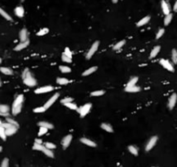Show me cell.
<instances>
[{
	"instance_id": "6da1fadb",
	"label": "cell",
	"mask_w": 177,
	"mask_h": 167,
	"mask_svg": "<svg viewBox=\"0 0 177 167\" xmlns=\"http://www.w3.org/2000/svg\"><path fill=\"white\" fill-rule=\"evenodd\" d=\"M22 77H23L24 84L25 85H27V86L33 87V86H35V85H36V79L34 78L33 77H32V75H31V73L30 72L29 69H25V70L24 71Z\"/></svg>"
},
{
	"instance_id": "7a4b0ae2",
	"label": "cell",
	"mask_w": 177,
	"mask_h": 167,
	"mask_svg": "<svg viewBox=\"0 0 177 167\" xmlns=\"http://www.w3.org/2000/svg\"><path fill=\"white\" fill-rule=\"evenodd\" d=\"M24 101V96L23 95H18L16 99L13 102V105H12V115L17 116V114L20 113L22 109V104Z\"/></svg>"
},
{
	"instance_id": "3957f363",
	"label": "cell",
	"mask_w": 177,
	"mask_h": 167,
	"mask_svg": "<svg viewBox=\"0 0 177 167\" xmlns=\"http://www.w3.org/2000/svg\"><path fill=\"white\" fill-rule=\"evenodd\" d=\"M157 140H158L157 136H153V137L150 138V139L148 140V142L147 143V144H146V147H145L146 152H149V151H151L153 149L154 146L157 143Z\"/></svg>"
},
{
	"instance_id": "277c9868",
	"label": "cell",
	"mask_w": 177,
	"mask_h": 167,
	"mask_svg": "<svg viewBox=\"0 0 177 167\" xmlns=\"http://www.w3.org/2000/svg\"><path fill=\"white\" fill-rule=\"evenodd\" d=\"M98 47H99V42L98 41H95L94 44L91 45L90 49L89 50L88 53H87V55H86V58H87V59H90V58H92V56L95 53V52L97 51Z\"/></svg>"
},
{
	"instance_id": "5b68a950",
	"label": "cell",
	"mask_w": 177,
	"mask_h": 167,
	"mask_svg": "<svg viewBox=\"0 0 177 167\" xmlns=\"http://www.w3.org/2000/svg\"><path fill=\"white\" fill-rule=\"evenodd\" d=\"M160 64H161V65H162V67H164V68H165L166 70H168V72H174V66L172 65V64L168 60L162 58V59L160 60Z\"/></svg>"
},
{
	"instance_id": "8992f818",
	"label": "cell",
	"mask_w": 177,
	"mask_h": 167,
	"mask_svg": "<svg viewBox=\"0 0 177 167\" xmlns=\"http://www.w3.org/2000/svg\"><path fill=\"white\" fill-rule=\"evenodd\" d=\"M91 106H92L91 104H86V105H84L83 106H82L78 110L81 118H84L85 116L89 113V111H90V109H91Z\"/></svg>"
},
{
	"instance_id": "52a82bcc",
	"label": "cell",
	"mask_w": 177,
	"mask_h": 167,
	"mask_svg": "<svg viewBox=\"0 0 177 167\" xmlns=\"http://www.w3.org/2000/svg\"><path fill=\"white\" fill-rule=\"evenodd\" d=\"M58 97H59V93H55V94L52 96V97H50V98L49 99V100L45 103V105H44V108H45L46 110L49 109V108L52 105H54V103L56 101V99L58 98Z\"/></svg>"
},
{
	"instance_id": "ba28073f",
	"label": "cell",
	"mask_w": 177,
	"mask_h": 167,
	"mask_svg": "<svg viewBox=\"0 0 177 167\" xmlns=\"http://www.w3.org/2000/svg\"><path fill=\"white\" fill-rule=\"evenodd\" d=\"M53 87L50 86V85H47V86H43L40 87V88H37L35 91L36 94H41V93H46V92H50V91H53Z\"/></svg>"
},
{
	"instance_id": "9c48e42d",
	"label": "cell",
	"mask_w": 177,
	"mask_h": 167,
	"mask_svg": "<svg viewBox=\"0 0 177 167\" xmlns=\"http://www.w3.org/2000/svg\"><path fill=\"white\" fill-rule=\"evenodd\" d=\"M71 140H72V135H71V134H69V135L65 136V137L63 138L62 144H63L64 149H67V148L70 146V144L71 143Z\"/></svg>"
},
{
	"instance_id": "30bf717a",
	"label": "cell",
	"mask_w": 177,
	"mask_h": 167,
	"mask_svg": "<svg viewBox=\"0 0 177 167\" xmlns=\"http://www.w3.org/2000/svg\"><path fill=\"white\" fill-rule=\"evenodd\" d=\"M176 102H177V95L175 93H173L170 96L169 99H168V108H169V110H172L173 108L175 106Z\"/></svg>"
},
{
	"instance_id": "8fae6325",
	"label": "cell",
	"mask_w": 177,
	"mask_h": 167,
	"mask_svg": "<svg viewBox=\"0 0 177 167\" xmlns=\"http://www.w3.org/2000/svg\"><path fill=\"white\" fill-rule=\"evenodd\" d=\"M161 5H162V12L166 15H168L170 13V7H169V5L165 1V0H162L161 2Z\"/></svg>"
},
{
	"instance_id": "7c38bea8",
	"label": "cell",
	"mask_w": 177,
	"mask_h": 167,
	"mask_svg": "<svg viewBox=\"0 0 177 167\" xmlns=\"http://www.w3.org/2000/svg\"><path fill=\"white\" fill-rule=\"evenodd\" d=\"M80 141L82 142L83 144H86V145H88V146H90V147H95V146H96V144H95L94 141H92V140L89 139V138H82L80 139Z\"/></svg>"
},
{
	"instance_id": "4fadbf2b",
	"label": "cell",
	"mask_w": 177,
	"mask_h": 167,
	"mask_svg": "<svg viewBox=\"0 0 177 167\" xmlns=\"http://www.w3.org/2000/svg\"><path fill=\"white\" fill-rule=\"evenodd\" d=\"M29 44H30V41H29V40H26V41H24V42H21L20 44H18L16 46L15 48H14V50H15L16 52H18V51H21V50H23V49L27 47V46L29 45Z\"/></svg>"
},
{
	"instance_id": "5bb4252c",
	"label": "cell",
	"mask_w": 177,
	"mask_h": 167,
	"mask_svg": "<svg viewBox=\"0 0 177 167\" xmlns=\"http://www.w3.org/2000/svg\"><path fill=\"white\" fill-rule=\"evenodd\" d=\"M19 38L21 40V42H24L26 40H28V31L26 29H22L21 31L19 32Z\"/></svg>"
},
{
	"instance_id": "9a60e30c",
	"label": "cell",
	"mask_w": 177,
	"mask_h": 167,
	"mask_svg": "<svg viewBox=\"0 0 177 167\" xmlns=\"http://www.w3.org/2000/svg\"><path fill=\"white\" fill-rule=\"evenodd\" d=\"M15 14L18 18H23L24 15V9L22 6H17L15 9Z\"/></svg>"
},
{
	"instance_id": "2e32d148",
	"label": "cell",
	"mask_w": 177,
	"mask_h": 167,
	"mask_svg": "<svg viewBox=\"0 0 177 167\" xmlns=\"http://www.w3.org/2000/svg\"><path fill=\"white\" fill-rule=\"evenodd\" d=\"M160 50H161V46H159V45L154 46L153 50L151 51V53H150V57H149V58H155V57L158 55V53H159Z\"/></svg>"
},
{
	"instance_id": "e0dca14e",
	"label": "cell",
	"mask_w": 177,
	"mask_h": 167,
	"mask_svg": "<svg viewBox=\"0 0 177 167\" xmlns=\"http://www.w3.org/2000/svg\"><path fill=\"white\" fill-rule=\"evenodd\" d=\"M101 128L104 131H106L107 132H113V128L109 124H107V123H103L101 125Z\"/></svg>"
},
{
	"instance_id": "ac0fdd59",
	"label": "cell",
	"mask_w": 177,
	"mask_h": 167,
	"mask_svg": "<svg viewBox=\"0 0 177 167\" xmlns=\"http://www.w3.org/2000/svg\"><path fill=\"white\" fill-rule=\"evenodd\" d=\"M140 90H141L140 87L136 86V85H134V86H130V87L126 86L125 91H127V92H137V91H140Z\"/></svg>"
},
{
	"instance_id": "d6986e66",
	"label": "cell",
	"mask_w": 177,
	"mask_h": 167,
	"mask_svg": "<svg viewBox=\"0 0 177 167\" xmlns=\"http://www.w3.org/2000/svg\"><path fill=\"white\" fill-rule=\"evenodd\" d=\"M0 15H1L3 18H5L6 20H8V21H12V18L5 11V10L2 9L1 7H0Z\"/></svg>"
},
{
	"instance_id": "ffe728a7",
	"label": "cell",
	"mask_w": 177,
	"mask_h": 167,
	"mask_svg": "<svg viewBox=\"0 0 177 167\" xmlns=\"http://www.w3.org/2000/svg\"><path fill=\"white\" fill-rule=\"evenodd\" d=\"M96 70H97V67H96V66L90 67V68H89L88 70H86L83 73V76H84V77L89 76V75H90V74H92V73H94Z\"/></svg>"
},
{
	"instance_id": "44dd1931",
	"label": "cell",
	"mask_w": 177,
	"mask_h": 167,
	"mask_svg": "<svg viewBox=\"0 0 177 167\" xmlns=\"http://www.w3.org/2000/svg\"><path fill=\"white\" fill-rule=\"evenodd\" d=\"M0 72L5 75H12L13 74V71L9 67H1L0 68Z\"/></svg>"
},
{
	"instance_id": "7402d4cb",
	"label": "cell",
	"mask_w": 177,
	"mask_h": 167,
	"mask_svg": "<svg viewBox=\"0 0 177 167\" xmlns=\"http://www.w3.org/2000/svg\"><path fill=\"white\" fill-rule=\"evenodd\" d=\"M149 20H150V17H149V16H146V17H144L143 18H142V19L140 20V21H138L137 26H142V25H144V24H148Z\"/></svg>"
},
{
	"instance_id": "603a6c76",
	"label": "cell",
	"mask_w": 177,
	"mask_h": 167,
	"mask_svg": "<svg viewBox=\"0 0 177 167\" xmlns=\"http://www.w3.org/2000/svg\"><path fill=\"white\" fill-rule=\"evenodd\" d=\"M38 125L41 126V127H45L47 129H53V125H51L50 123H48V122H45V121H42V122H39L38 123Z\"/></svg>"
},
{
	"instance_id": "cb8c5ba5",
	"label": "cell",
	"mask_w": 177,
	"mask_h": 167,
	"mask_svg": "<svg viewBox=\"0 0 177 167\" xmlns=\"http://www.w3.org/2000/svg\"><path fill=\"white\" fill-rule=\"evenodd\" d=\"M17 130V127H11V128H9V129H5V133H6V136H11L13 134L16 133Z\"/></svg>"
},
{
	"instance_id": "d4e9b609",
	"label": "cell",
	"mask_w": 177,
	"mask_h": 167,
	"mask_svg": "<svg viewBox=\"0 0 177 167\" xmlns=\"http://www.w3.org/2000/svg\"><path fill=\"white\" fill-rule=\"evenodd\" d=\"M43 152H44L47 157H49V158H54V153L52 152V151L50 149H47L45 146H44V149L43 150Z\"/></svg>"
},
{
	"instance_id": "484cf974",
	"label": "cell",
	"mask_w": 177,
	"mask_h": 167,
	"mask_svg": "<svg viewBox=\"0 0 177 167\" xmlns=\"http://www.w3.org/2000/svg\"><path fill=\"white\" fill-rule=\"evenodd\" d=\"M172 18H173V15L171 13H169L168 15H166L165 18H164V24H165V25H168V24L171 23Z\"/></svg>"
},
{
	"instance_id": "4316f807",
	"label": "cell",
	"mask_w": 177,
	"mask_h": 167,
	"mask_svg": "<svg viewBox=\"0 0 177 167\" xmlns=\"http://www.w3.org/2000/svg\"><path fill=\"white\" fill-rule=\"evenodd\" d=\"M128 149H129L130 153H132L133 155H135V156H137L138 155V149L135 147V146L129 145V147H128Z\"/></svg>"
},
{
	"instance_id": "83f0119b",
	"label": "cell",
	"mask_w": 177,
	"mask_h": 167,
	"mask_svg": "<svg viewBox=\"0 0 177 167\" xmlns=\"http://www.w3.org/2000/svg\"><path fill=\"white\" fill-rule=\"evenodd\" d=\"M69 82H70V81L64 78H58L57 79H56V83H57L58 85H68Z\"/></svg>"
},
{
	"instance_id": "f1b7e54d",
	"label": "cell",
	"mask_w": 177,
	"mask_h": 167,
	"mask_svg": "<svg viewBox=\"0 0 177 167\" xmlns=\"http://www.w3.org/2000/svg\"><path fill=\"white\" fill-rule=\"evenodd\" d=\"M137 81H138L137 77H135V78H132L129 81V83L127 84V87H130V86H134V85H135V84L137 83Z\"/></svg>"
},
{
	"instance_id": "f546056e",
	"label": "cell",
	"mask_w": 177,
	"mask_h": 167,
	"mask_svg": "<svg viewBox=\"0 0 177 167\" xmlns=\"http://www.w3.org/2000/svg\"><path fill=\"white\" fill-rule=\"evenodd\" d=\"M59 70L61 71V72L63 73H69L71 72V69L68 66H64V65H61L59 66Z\"/></svg>"
},
{
	"instance_id": "4dcf8cb0",
	"label": "cell",
	"mask_w": 177,
	"mask_h": 167,
	"mask_svg": "<svg viewBox=\"0 0 177 167\" xmlns=\"http://www.w3.org/2000/svg\"><path fill=\"white\" fill-rule=\"evenodd\" d=\"M6 137H7V136H6V133H5V129L2 125H0V138L3 140H5Z\"/></svg>"
},
{
	"instance_id": "1f68e13d",
	"label": "cell",
	"mask_w": 177,
	"mask_h": 167,
	"mask_svg": "<svg viewBox=\"0 0 177 167\" xmlns=\"http://www.w3.org/2000/svg\"><path fill=\"white\" fill-rule=\"evenodd\" d=\"M10 107L6 105H0V111L4 113H9Z\"/></svg>"
},
{
	"instance_id": "d6a6232c",
	"label": "cell",
	"mask_w": 177,
	"mask_h": 167,
	"mask_svg": "<svg viewBox=\"0 0 177 167\" xmlns=\"http://www.w3.org/2000/svg\"><path fill=\"white\" fill-rule=\"evenodd\" d=\"M64 105L66 107H68L69 109L70 110H77V106L76 104H74L73 102H70V103H67V104H64Z\"/></svg>"
},
{
	"instance_id": "836d02e7",
	"label": "cell",
	"mask_w": 177,
	"mask_h": 167,
	"mask_svg": "<svg viewBox=\"0 0 177 167\" xmlns=\"http://www.w3.org/2000/svg\"><path fill=\"white\" fill-rule=\"evenodd\" d=\"M33 150H36V151H40V152H43V150L44 149V146H43L41 144H36L35 143L33 144Z\"/></svg>"
},
{
	"instance_id": "e575fe53",
	"label": "cell",
	"mask_w": 177,
	"mask_h": 167,
	"mask_svg": "<svg viewBox=\"0 0 177 167\" xmlns=\"http://www.w3.org/2000/svg\"><path fill=\"white\" fill-rule=\"evenodd\" d=\"M125 40H122V41H120V42H118L116 44H115V46H114V50H119L120 48H122L123 46L124 45V44H125Z\"/></svg>"
},
{
	"instance_id": "d590c367",
	"label": "cell",
	"mask_w": 177,
	"mask_h": 167,
	"mask_svg": "<svg viewBox=\"0 0 177 167\" xmlns=\"http://www.w3.org/2000/svg\"><path fill=\"white\" fill-rule=\"evenodd\" d=\"M105 93L104 91H95L93 92H91V96L93 97H99V96H102Z\"/></svg>"
},
{
	"instance_id": "8d00e7d4",
	"label": "cell",
	"mask_w": 177,
	"mask_h": 167,
	"mask_svg": "<svg viewBox=\"0 0 177 167\" xmlns=\"http://www.w3.org/2000/svg\"><path fill=\"white\" fill-rule=\"evenodd\" d=\"M49 32V30L47 29V28H43V29H41L39 30V31L36 33V35L37 36H44V35H46Z\"/></svg>"
},
{
	"instance_id": "74e56055",
	"label": "cell",
	"mask_w": 177,
	"mask_h": 167,
	"mask_svg": "<svg viewBox=\"0 0 177 167\" xmlns=\"http://www.w3.org/2000/svg\"><path fill=\"white\" fill-rule=\"evenodd\" d=\"M46 111V109L44 108V106H41V107H36L35 109L33 110V111L35 113H42V112H44Z\"/></svg>"
},
{
	"instance_id": "f35d334b",
	"label": "cell",
	"mask_w": 177,
	"mask_h": 167,
	"mask_svg": "<svg viewBox=\"0 0 177 167\" xmlns=\"http://www.w3.org/2000/svg\"><path fill=\"white\" fill-rule=\"evenodd\" d=\"M172 61L174 64L177 63V51L175 49H174V50L172 51Z\"/></svg>"
},
{
	"instance_id": "ab89813d",
	"label": "cell",
	"mask_w": 177,
	"mask_h": 167,
	"mask_svg": "<svg viewBox=\"0 0 177 167\" xmlns=\"http://www.w3.org/2000/svg\"><path fill=\"white\" fill-rule=\"evenodd\" d=\"M44 146H45L47 149H50V150L56 149V144H54L52 143H50V142H46V143L44 144Z\"/></svg>"
},
{
	"instance_id": "60d3db41",
	"label": "cell",
	"mask_w": 177,
	"mask_h": 167,
	"mask_svg": "<svg viewBox=\"0 0 177 167\" xmlns=\"http://www.w3.org/2000/svg\"><path fill=\"white\" fill-rule=\"evenodd\" d=\"M48 131V129L45 127H41L40 126V129H39V132H38V136H43Z\"/></svg>"
},
{
	"instance_id": "b9f144b4",
	"label": "cell",
	"mask_w": 177,
	"mask_h": 167,
	"mask_svg": "<svg viewBox=\"0 0 177 167\" xmlns=\"http://www.w3.org/2000/svg\"><path fill=\"white\" fill-rule=\"evenodd\" d=\"M64 55H66L67 57H69L70 58H72V52H71V51L69 49L68 47L67 48H65V50H64Z\"/></svg>"
},
{
	"instance_id": "7bdbcfd3",
	"label": "cell",
	"mask_w": 177,
	"mask_h": 167,
	"mask_svg": "<svg viewBox=\"0 0 177 167\" xmlns=\"http://www.w3.org/2000/svg\"><path fill=\"white\" fill-rule=\"evenodd\" d=\"M6 121L8 122V123H10V124H11L12 125H14V126H16V127H18V124H17V121H15L14 119H6Z\"/></svg>"
},
{
	"instance_id": "ee69618b",
	"label": "cell",
	"mask_w": 177,
	"mask_h": 167,
	"mask_svg": "<svg viewBox=\"0 0 177 167\" xmlns=\"http://www.w3.org/2000/svg\"><path fill=\"white\" fill-rule=\"evenodd\" d=\"M163 34H164V29H160L159 30H158L157 34H156L155 38H156V39H159L160 38H162Z\"/></svg>"
},
{
	"instance_id": "f6af8a7d",
	"label": "cell",
	"mask_w": 177,
	"mask_h": 167,
	"mask_svg": "<svg viewBox=\"0 0 177 167\" xmlns=\"http://www.w3.org/2000/svg\"><path fill=\"white\" fill-rule=\"evenodd\" d=\"M0 167H9V159L8 158H5V159L2 161L1 166Z\"/></svg>"
},
{
	"instance_id": "bcb514c9",
	"label": "cell",
	"mask_w": 177,
	"mask_h": 167,
	"mask_svg": "<svg viewBox=\"0 0 177 167\" xmlns=\"http://www.w3.org/2000/svg\"><path fill=\"white\" fill-rule=\"evenodd\" d=\"M62 60L64 61V62H66V63H71V58H70L69 57H67L66 55L63 54L62 55Z\"/></svg>"
},
{
	"instance_id": "7dc6e473",
	"label": "cell",
	"mask_w": 177,
	"mask_h": 167,
	"mask_svg": "<svg viewBox=\"0 0 177 167\" xmlns=\"http://www.w3.org/2000/svg\"><path fill=\"white\" fill-rule=\"evenodd\" d=\"M70 102H73V98H71V97H64V99H62V101H61V103L62 104H67V103H70Z\"/></svg>"
},
{
	"instance_id": "c3c4849f",
	"label": "cell",
	"mask_w": 177,
	"mask_h": 167,
	"mask_svg": "<svg viewBox=\"0 0 177 167\" xmlns=\"http://www.w3.org/2000/svg\"><path fill=\"white\" fill-rule=\"evenodd\" d=\"M2 126H3L5 129H9V128H11V127H14V125H12L11 124L8 123V122H6V123H3V125H2ZM16 127V126H15Z\"/></svg>"
},
{
	"instance_id": "681fc988",
	"label": "cell",
	"mask_w": 177,
	"mask_h": 167,
	"mask_svg": "<svg viewBox=\"0 0 177 167\" xmlns=\"http://www.w3.org/2000/svg\"><path fill=\"white\" fill-rule=\"evenodd\" d=\"M35 143H36V144H42L43 141H42L41 139H39V138H36V139H35Z\"/></svg>"
},
{
	"instance_id": "f907efd6",
	"label": "cell",
	"mask_w": 177,
	"mask_h": 167,
	"mask_svg": "<svg viewBox=\"0 0 177 167\" xmlns=\"http://www.w3.org/2000/svg\"><path fill=\"white\" fill-rule=\"evenodd\" d=\"M173 10H174V11H177V0H176L175 3H174V8H173Z\"/></svg>"
},
{
	"instance_id": "816d5d0a",
	"label": "cell",
	"mask_w": 177,
	"mask_h": 167,
	"mask_svg": "<svg viewBox=\"0 0 177 167\" xmlns=\"http://www.w3.org/2000/svg\"><path fill=\"white\" fill-rule=\"evenodd\" d=\"M0 116H3V117H7L8 113H4V112H1V111H0Z\"/></svg>"
},
{
	"instance_id": "f5cc1de1",
	"label": "cell",
	"mask_w": 177,
	"mask_h": 167,
	"mask_svg": "<svg viewBox=\"0 0 177 167\" xmlns=\"http://www.w3.org/2000/svg\"><path fill=\"white\" fill-rule=\"evenodd\" d=\"M112 2H113L114 4H116L117 2H118V0H112Z\"/></svg>"
},
{
	"instance_id": "db71d44e",
	"label": "cell",
	"mask_w": 177,
	"mask_h": 167,
	"mask_svg": "<svg viewBox=\"0 0 177 167\" xmlns=\"http://www.w3.org/2000/svg\"><path fill=\"white\" fill-rule=\"evenodd\" d=\"M3 125V122H2L1 120H0V125Z\"/></svg>"
},
{
	"instance_id": "11a10c76",
	"label": "cell",
	"mask_w": 177,
	"mask_h": 167,
	"mask_svg": "<svg viewBox=\"0 0 177 167\" xmlns=\"http://www.w3.org/2000/svg\"><path fill=\"white\" fill-rule=\"evenodd\" d=\"M2 150H3V148H2V147H1V146H0V152H2Z\"/></svg>"
},
{
	"instance_id": "9f6ffc18",
	"label": "cell",
	"mask_w": 177,
	"mask_h": 167,
	"mask_svg": "<svg viewBox=\"0 0 177 167\" xmlns=\"http://www.w3.org/2000/svg\"><path fill=\"white\" fill-rule=\"evenodd\" d=\"M2 85V82H1V79H0V86Z\"/></svg>"
},
{
	"instance_id": "6f0895ef",
	"label": "cell",
	"mask_w": 177,
	"mask_h": 167,
	"mask_svg": "<svg viewBox=\"0 0 177 167\" xmlns=\"http://www.w3.org/2000/svg\"><path fill=\"white\" fill-rule=\"evenodd\" d=\"M2 63V59H1V58H0V64Z\"/></svg>"
},
{
	"instance_id": "680465c9",
	"label": "cell",
	"mask_w": 177,
	"mask_h": 167,
	"mask_svg": "<svg viewBox=\"0 0 177 167\" xmlns=\"http://www.w3.org/2000/svg\"><path fill=\"white\" fill-rule=\"evenodd\" d=\"M22 1H24V0H22Z\"/></svg>"
}]
</instances>
